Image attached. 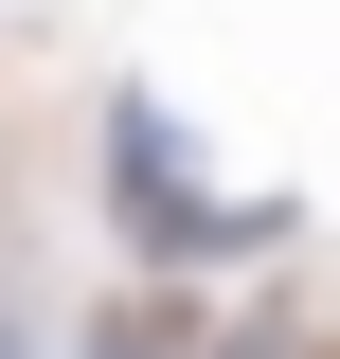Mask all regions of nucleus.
I'll return each mask as SVG.
<instances>
[{
  "label": "nucleus",
  "instance_id": "1",
  "mask_svg": "<svg viewBox=\"0 0 340 359\" xmlns=\"http://www.w3.org/2000/svg\"><path fill=\"white\" fill-rule=\"evenodd\" d=\"M108 162H126V233H143V252H162V269H197V252H269V233H287V216H269V198H233V216H215L197 180H179V126H162V108H143V90H126V108H108Z\"/></svg>",
  "mask_w": 340,
  "mask_h": 359
},
{
  "label": "nucleus",
  "instance_id": "2",
  "mask_svg": "<svg viewBox=\"0 0 340 359\" xmlns=\"http://www.w3.org/2000/svg\"><path fill=\"white\" fill-rule=\"evenodd\" d=\"M90 359H287V341H179V323H126V341H90Z\"/></svg>",
  "mask_w": 340,
  "mask_h": 359
}]
</instances>
